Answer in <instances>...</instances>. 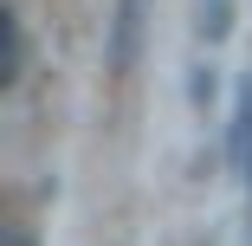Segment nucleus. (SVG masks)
<instances>
[{
  "label": "nucleus",
  "mask_w": 252,
  "mask_h": 246,
  "mask_svg": "<svg viewBox=\"0 0 252 246\" xmlns=\"http://www.w3.org/2000/svg\"><path fill=\"white\" fill-rule=\"evenodd\" d=\"M142 7L149 0H117V26H110V71L129 78L136 52H142Z\"/></svg>",
  "instance_id": "f257e3e1"
},
{
  "label": "nucleus",
  "mask_w": 252,
  "mask_h": 246,
  "mask_svg": "<svg viewBox=\"0 0 252 246\" xmlns=\"http://www.w3.org/2000/svg\"><path fill=\"white\" fill-rule=\"evenodd\" d=\"M194 33L207 45H220L233 33V0H194Z\"/></svg>",
  "instance_id": "f03ea898"
},
{
  "label": "nucleus",
  "mask_w": 252,
  "mask_h": 246,
  "mask_svg": "<svg viewBox=\"0 0 252 246\" xmlns=\"http://www.w3.org/2000/svg\"><path fill=\"white\" fill-rule=\"evenodd\" d=\"M233 162H239V169H252V84H246V97H239V123H233Z\"/></svg>",
  "instance_id": "7ed1b4c3"
},
{
  "label": "nucleus",
  "mask_w": 252,
  "mask_h": 246,
  "mask_svg": "<svg viewBox=\"0 0 252 246\" xmlns=\"http://www.w3.org/2000/svg\"><path fill=\"white\" fill-rule=\"evenodd\" d=\"M188 91H194V104H200V110H207V104H214V71H207V65H200V71H194V84H188Z\"/></svg>",
  "instance_id": "20e7f679"
}]
</instances>
